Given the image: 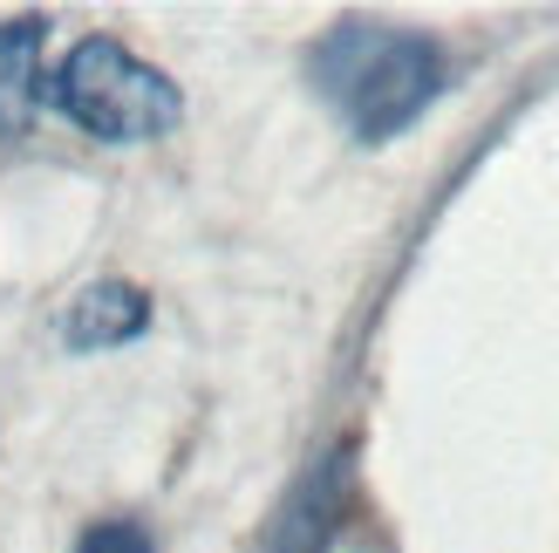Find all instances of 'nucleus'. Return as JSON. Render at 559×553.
<instances>
[{
  "mask_svg": "<svg viewBox=\"0 0 559 553\" xmlns=\"http://www.w3.org/2000/svg\"><path fill=\"white\" fill-rule=\"evenodd\" d=\"M75 553H157V546H151V533L136 527V519H103V527L82 533Z\"/></svg>",
  "mask_w": 559,
  "mask_h": 553,
  "instance_id": "nucleus-5",
  "label": "nucleus"
},
{
  "mask_svg": "<svg viewBox=\"0 0 559 553\" xmlns=\"http://www.w3.org/2000/svg\"><path fill=\"white\" fill-rule=\"evenodd\" d=\"M321 96L348 117L361 144H382L403 123H416L443 90V55L424 35L403 27H369V21H342L314 55Z\"/></svg>",
  "mask_w": 559,
  "mask_h": 553,
  "instance_id": "nucleus-1",
  "label": "nucleus"
},
{
  "mask_svg": "<svg viewBox=\"0 0 559 553\" xmlns=\"http://www.w3.org/2000/svg\"><path fill=\"white\" fill-rule=\"evenodd\" d=\"M41 35L48 21H8L0 27V137H27L35 130V103H41Z\"/></svg>",
  "mask_w": 559,
  "mask_h": 553,
  "instance_id": "nucleus-3",
  "label": "nucleus"
},
{
  "mask_svg": "<svg viewBox=\"0 0 559 553\" xmlns=\"http://www.w3.org/2000/svg\"><path fill=\"white\" fill-rule=\"evenodd\" d=\"M144 321H151V301L123 287V281H103L90 294H75V308L62 315V342L69 349H117L130 336H144Z\"/></svg>",
  "mask_w": 559,
  "mask_h": 553,
  "instance_id": "nucleus-4",
  "label": "nucleus"
},
{
  "mask_svg": "<svg viewBox=\"0 0 559 553\" xmlns=\"http://www.w3.org/2000/svg\"><path fill=\"white\" fill-rule=\"evenodd\" d=\"M55 103L75 130L103 137V144H144V137H164L178 117H185V96L178 82L136 62L123 42L109 35H90L82 48H69V62L55 69Z\"/></svg>",
  "mask_w": 559,
  "mask_h": 553,
  "instance_id": "nucleus-2",
  "label": "nucleus"
}]
</instances>
